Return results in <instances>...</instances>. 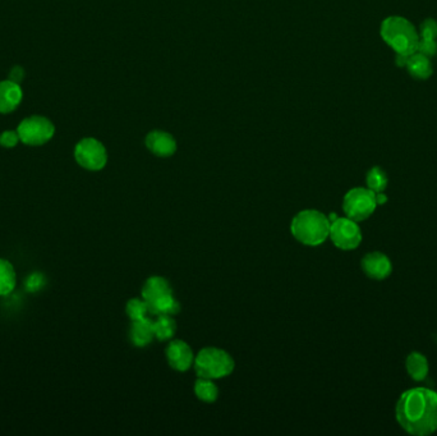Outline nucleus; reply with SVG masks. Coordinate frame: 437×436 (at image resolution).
Segmentation results:
<instances>
[{
	"instance_id": "nucleus-1",
	"label": "nucleus",
	"mask_w": 437,
	"mask_h": 436,
	"mask_svg": "<svg viewBox=\"0 0 437 436\" xmlns=\"http://www.w3.org/2000/svg\"><path fill=\"white\" fill-rule=\"evenodd\" d=\"M400 426L412 435H430L437 430V393L414 388L401 394L395 410Z\"/></svg>"
},
{
	"instance_id": "nucleus-2",
	"label": "nucleus",
	"mask_w": 437,
	"mask_h": 436,
	"mask_svg": "<svg viewBox=\"0 0 437 436\" xmlns=\"http://www.w3.org/2000/svg\"><path fill=\"white\" fill-rule=\"evenodd\" d=\"M329 218L317 210H303L291 220V230L296 240L306 246H318L328 240Z\"/></svg>"
},
{
	"instance_id": "nucleus-3",
	"label": "nucleus",
	"mask_w": 437,
	"mask_h": 436,
	"mask_svg": "<svg viewBox=\"0 0 437 436\" xmlns=\"http://www.w3.org/2000/svg\"><path fill=\"white\" fill-rule=\"evenodd\" d=\"M381 38L396 54L412 55L417 50L419 33L417 28L403 17L392 16L381 25Z\"/></svg>"
},
{
	"instance_id": "nucleus-4",
	"label": "nucleus",
	"mask_w": 437,
	"mask_h": 436,
	"mask_svg": "<svg viewBox=\"0 0 437 436\" xmlns=\"http://www.w3.org/2000/svg\"><path fill=\"white\" fill-rule=\"evenodd\" d=\"M195 368L198 378L222 379L233 373L234 360L228 352L219 348H203L195 358Z\"/></svg>"
},
{
	"instance_id": "nucleus-5",
	"label": "nucleus",
	"mask_w": 437,
	"mask_h": 436,
	"mask_svg": "<svg viewBox=\"0 0 437 436\" xmlns=\"http://www.w3.org/2000/svg\"><path fill=\"white\" fill-rule=\"evenodd\" d=\"M377 206L376 193L369 188L357 187L349 191L344 196L342 210L349 219L355 221H363L374 214Z\"/></svg>"
},
{
	"instance_id": "nucleus-6",
	"label": "nucleus",
	"mask_w": 437,
	"mask_h": 436,
	"mask_svg": "<svg viewBox=\"0 0 437 436\" xmlns=\"http://www.w3.org/2000/svg\"><path fill=\"white\" fill-rule=\"evenodd\" d=\"M17 132L19 139L26 145L41 146L53 139L55 127L50 119L45 117L32 115L19 123Z\"/></svg>"
},
{
	"instance_id": "nucleus-7",
	"label": "nucleus",
	"mask_w": 437,
	"mask_h": 436,
	"mask_svg": "<svg viewBox=\"0 0 437 436\" xmlns=\"http://www.w3.org/2000/svg\"><path fill=\"white\" fill-rule=\"evenodd\" d=\"M75 158L87 171H102L108 161V154L100 141L83 139L77 144Z\"/></svg>"
},
{
	"instance_id": "nucleus-8",
	"label": "nucleus",
	"mask_w": 437,
	"mask_h": 436,
	"mask_svg": "<svg viewBox=\"0 0 437 436\" xmlns=\"http://www.w3.org/2000/svg\"><path fill=\"white\" fill-rule=\"evenodd\" d=\"M329 237L338 248L349 251L360 246L362 240L361 229L357 221L349 218H338L330 224Z\"/></svg>"
},
{
	"instance_id": "nucleus-9",
	"label": "nucleus",
	"mask_w": 437,
	"mask_h": 436,
	"mask_svg": "<svg viewBox=\"0 0 437 436\" xmlns=\"http://www.w3.org/2000/svg\"><path fill=\"white\" fill-rule=\"evenodd\" d=\"M362 269L365 274L374 280H382L387 278L393 266L387 255L381 252H371L366 255L362 260Z\"/></svg>"
},
{
	"instance_id": "nucleus-10",
	"label": "nucleus",
	"mask_w": 437,
	"mask_h": 436,
	"mask_svg": "<svg viewBox=\"0 0 437 436\" xmlns=\"http://www.w3.org/2000/svg\"><path fill=\"white\" fill-rule=\"evenodd\" d=\"M166 357L174 370L187 371L195 362L193 352L190 346L183 341H173L166 348Z\"/></svg>"
},
{
	"instance_id": "nucleus-11",
	"label": "nucleus",
	"mask_w": 437,
	"mask_h": 436,
	"mask_svg": "<svg viewBox=\"0 0 437 436\" xmlns=\"http://www.w3.org/2000/svg\"><path fill=\"white\" fill-rule=\"evenodd\" d=\"M146 146L150 151L161 158L171 156L177 151V142L169 133L153 131L146 137Z\"/></svg>"
},
{
	"instance_id": "nucleus-12",
	"label": "nucleus",
	"mask_w": 437,
	"mask_h": 436,
	"mask_svg": "<svg viewBox=\"0 0 437 436\" xmlns=\"http://www.w3.org/2000/svg\"><path fill=\"white\" fill-rule=\"evenodd\" d=\"M23 97L22 89L17 83L11 80L0 83V113H12L18 107Z\"/></svg>"
},
{
	"instance_id": "nucleus-13",
	"label": "nucleus",
	"mask_w": 437,
	"mask_h": 436,
	"mask_svg": "<svg viewBox=\"0 0 437 436\" xmlns=\"http://www.w3.org/2000/svg\"><path fill=\"white\" fill-rule=\"evenodd\" d=\"M173 294L171 283L163 277H151L147 279L142 288V298L147 304H152L165 296Z\"/></svg>"
},
{
	"instance_id": "nucleus-14",
	"label": "nucleus",
	"mask_w": 437,
	"mask_h": 436,
	"mask_svg": "<svg viewBox=\"0 0 437 436\" xmlns=\"http://www.w3.org/2000/svg\"><path fill=\"white\" fill-rule=\"evenodd\" d=\"M131 341L136 347H146L149 346L153 338H155V330H153V321L149 317H145L142 320L132 321L131 330H129Z\"/></svg>"
},
{
	"instance_id": "nucleus-15",
	"label": "nucleus",
	"mask_w": 437,
	"mask_h": 436,
	"mask_svg": "<svg viewBox=\"0 0 437 436\" xmlns=\"http://www.w3.org/2000/svg\"><path fill=\"white\" fill-rule=\"evenodd\" d=\"M406 70L411 76L417 80H427L428 77H431L433 72L430 58L419 53H414L409 57L406 63Z\"/></svg>"
},
{
	"instance_id": "nucleus-16",
	"label": "nucleus",
	"mask_w": 437,
	"mask_h": 436,
	"mask_svg": "<svg viewBox=\"0 0 437 436\" xmlns=\"http://www.w3.org/2000/svg\"><path fill=\"white\" fill-rule=\"evenodd\" d=\"M406 367L409 376L416 381L425 380L428 373V362L423 354L417 353V352H413L408 356Z\"/></svg>"
},
{
	"instance_id": "nucleus-17",
	"label": "nucleus",
	"mask_w": 437,
	"mask_h": 436,
	"mask_svg": "<svg viewBox=\"0 0 437 436\" xmlns=\"http://www.w3.org/2000/svg\"><path fill=\"white\" fill-rule=\"evenodd\" d=\"M149 304V311H150V314H151V315H155V317H158V315H164V314L165 315H171V317H174V315L179 314V311H180V304L178 302L173 294H171V296H165V297L160 298V299L155 301V302H152V304Z\"/></svg>"
},
{
	"instance_id": "nucleus-18",
	"label": "nucleus",
	"mask_w": 437,
	"mask_h": 436,
	"mask_svg": "<svg viewBox=\"0 0 437 436\" xmlns=\"http://www.w3.org/2000/svg\"><path fill=\"white\" fill-rule=\"evenodd\" d=\"M153 330L155 338H158V341H168L176 334L177 324L171 315H158L153 321Z\"/></svg>"
},
{
	"instance_id": "nucleus-19",
	"label": "nucleus",
	"mask_w": 437,
	"mask_h": 436,
	"mask_svg": "<svg viewBox=\"0 0 437 436\" xmlns=\"http://www.w3.org/2000/svg\"><path fill=\"white\" fill-rule=\"evenodd\" d=\"M16 287V272L12 264L4 259H0V296L12 293Z\"/></svg>"
},
{
	"instance_id": "nucleus-20",
	"label": "nucleus",
	"mask_w": 437,
	"mask_h": 436,
	"mask_svg": "<svg viewBox=\"0 0 437 436\" xmlns=\"http://www.w3.org/2000/svg\"><path fill=\"white\" fill-rule=\"evenodd\" d=\"M195 394L198 399L206 403L215 402L219 397V389L212 383V380L206 378H200L195 384Z\"/></svg>"
},
{
	"instance_id": "nucleus-21",
	"label": "nucleus",
	"mask_w": 437,
	"mask_h": 436,
	"mask_svg": "<svg viewBox=\"0 0 437 436\" xmlns=\"http://www.w3.org/2000/svg\"><path fill=\"white\" fill-rule=\"evenodd\" d=\"M366 182H367L368 188L374 191V193L384 192L387 187V173L382 171L380 166H374L368 171Z\"/></svg>"
},
{
	"instance_id": "nucleus-22",
	"label": "nucleus",
	"mask_w": 437,
	"mask_h": 436,
	"mask_svg": "<svg viewBox=\"0 0 437 436\" xmlns=\"http://www.w3.org/2000/svg\"><path fill=\"white\" fill-rule=\"evenodd\" d=\"M126 311H127V315L132 321H137V320H142V319H145L147 317V314H150V311H149V304L146 302L145 299L142 298H134V299H129L128 301L127 307H126Z\"/></svg>"
},
{
	"instance_id": "nucleus-23",
	"label": "nucleus",
	"mask_w": 437,
	"mask_h": 436,
	"mask_svg": "<svg viewBox=\"0 0 437 436\" xmlns=\"http://www.w3.org/2000/svg\"><path fill=\"white\" fill-rule=\"evenodd\" d=\"M437 22L435 19L427 18L419 26V38L436 40Z\"/></svg>"
},
{
	"instance_id": "nucleus-24",
	"label": "nucleus",
	"mask_w": 437,
	"mask_h": 436,
	"mask_svg": "<svg viewBox=\"0 0 437 436\" xmlns=\"http://www.w3.org/2000/svg\"><path fill=\"white\" fill-rule=\"evenodd\" d=\"M416 53L423 54V55L428 58L435 57L437 53L436 40H426V38H419V44H417V50H416Z\"/></svg>"
},
{
	"instance_id": "nucleus-25",
	"label": "nucleus",
	"mask_w": 437,
	"mask_h": 436,
	"mask_svg": "<svg viewBox=\"0 0 437 436\" xmlns=\"http://www.w3.org/2000/svg\"><path fill=\"white\" fill-rule=\"evenodd\" d=\"M19 139L18 132L16 131H6V132L1 133L0 134V145L3 146V147H8V149H11V147H14V146L18 144Z\"/></svg>"
},
{
	"instance_id": "nucleus-26",
	"label": "nucleus",
	"mask_w": 437,
	"mask_h": 436,
	"mask_svg": "<svg viewBox=\"0 0 437 436\" xmlns=\"http://www.w3.org/2000/svg\"><path fill=\"white\" fill-rule=\"evenodd\" d=\"M43 285H44V277L38 272H35L27 279L26 289L28 292H38L43 287Z\"/></svg>"
},
{
	"instance_id": "nucleus-27",
	"label": "nucleus",
	"mask_w": 437,
	"mask_h": 436,
	"mask_svg": "<svg viewBox=\"0 0 437 436\" xmlns=\"http://www.w3.org/2000/svg\"><path fill=\"white\" fill-rule=\"evenodd\" d=\"M25 76V73H23V70L21 68V67H16L14 70H12V73H11V81L13 83H21L22 81V78Z\"/></svg>"
},
{
	"instance_id": "nucleus-28",
	"label": "nucleus",
	"mask_w": 437,
	"mask_h": 436,
	"mask_svg": "<svg viewBox=\"0 0 437 436\" xmlns=\"http://www.w3.org/2000/svg\"><path fill=\"white\" fill-rule=\"evenodd\" d=\"M411 55H406V54H396V57H395V63L398 67H406V63H408V59H409Z\"/></svg>"
},
{
	"instance_id": "nucleus-29",
	"label": "nucleus",
	"mask_w": 437,
	"mask_h": 436,
	"mask_svg": "<svg viewBox=\"0 0 437 436\" xmlns=\"http://www.w3.org/2000/svg\"><path fill=\"white\" fill-rule=\"evenodd\" d=\"M387 201V197L382 193V192H379V193H376V203L377 205H382V203H385Z\"/></svg>"
}]
</instances>
